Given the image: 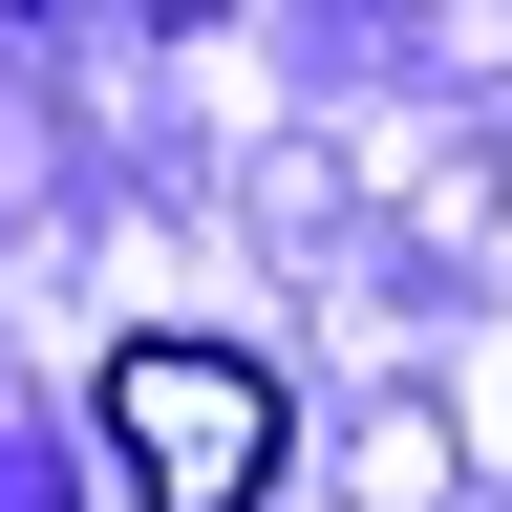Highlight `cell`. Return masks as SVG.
I'll list each match as a JSON object with an SVG mask.
<instances>
[{
	"label": "cell",
	"mask_w": 512,
	"mask_h": 512,
	"mask_svg": "<svg viewBox=\"0 0 512 512\" xmlns=\"http://www.w3.org/2000/svg\"><path fill=\"white\" fill-rule=\"evenodd\" d=\"M107 470L150 512H256L278 491V363H235V342H107Z\"/></svg>",
	"instance_id": "cell-1"
}]
</instances>
